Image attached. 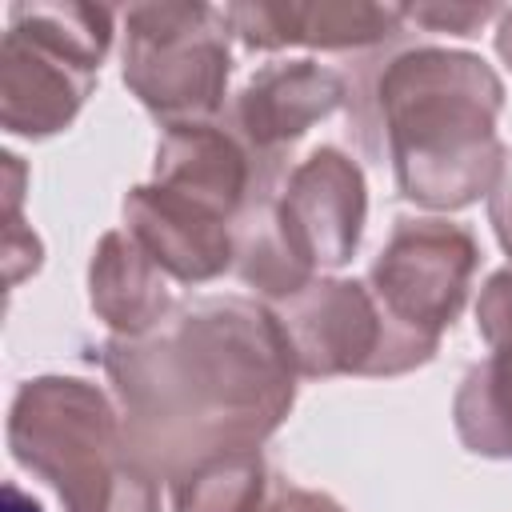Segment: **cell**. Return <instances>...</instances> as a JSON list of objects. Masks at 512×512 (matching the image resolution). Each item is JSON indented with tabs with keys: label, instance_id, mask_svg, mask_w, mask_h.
<instances>
[{
	"label": "cell",
	"instance_id": "obj_4",
	"mask_svg": "<svg viewBox=\"0 0 512 512\" xmlns=\"http://www.w3.org/2000/svg\"><path fill=\"white\" fill-rule=\"evenodd\" d=\"M8 448L60 496L64 512H152L160 504V480L132 460L120 408L92 380H24L8 408Z\"/></svg>",
	"mask_w": 512,
	"mask_h": 512
},
{
	"label": "cell",
	"instance_id": "obj_11",
	"mask_svg": "<svg viewBox=\"0 0 512 512\" xmlns=\"http://www.w3.org/2000/svg\"><path fill=\"white\" fill-rule=\"evenodd\" d=\"M232 36L252 52L280 48H320V52H364L396 40L408 24L396 4L364 0H316V4H228Z\"/></svg>",
	"mask_w": 512,
	"mask_h": 512
},
{
	"label": "cell",
	"instance_id": "obj_16",
	"mask_svg": "<svg viewBox=\"0 0 512 512\" xmlns=\"http://www.w3.org/2000/svg\"><path fill=\"white\" fill-rule=\"evenodd\" d=\"M8 28L40 36L100 72L112 48V8L80 0H20L8 8Z\"/></svg>",
	"mask_w": 512,
	"mask_h": 512
},
{
	"label": "cell",
	"instance_id": "obj_15",
	"mask_svg": "<svg viewBox=\"0 0 512 512\" xmlns=\"http://www.w3.org/2000/svg\"><path fill=\"white\" fill-rule=\"evenodd\" d=\"M172 512H256L272 488L260 448L224 452L168 480Z\"/></svg>",
	"mask_w": 512,
	"mask_h": 512
},
{
	"label": "cell",
	"instance_id": "obj_6",
	"mask_svg": "<svg viewBox=\"0 0 512 512\" xmlns=\"http://www.w3.org/2000/svg\"><path fill=\"white\" fill-rule=\"evenodd\" d=\"M300 376H404L436 356V340L400 328L364 280L316 276L272 304Z\"/></svg>",
	"mask_w": 512,
	"mask_h": 512
},
{
	"label": "cell",
	"instance_id": "obj_18",
	"mask_svg": "<svg viewBox=\"0 0 512 512\" xmlns=\"http://www.w3.org/2000/svg\"><path fill=\"white\" fill-rule=\"evenodd\" d=\"M476 332L488 348L512 344V268H500L484 280L476 300Z\"/></svg>",
	"mask_w": 512,
	"mask_h": 512
},
{
	"label": "cell",
	"instance_id": "obj_5",
	"mask_svg": "<svg viewBox=\"0 0 512 512\" xmlns=\"http://www.w3.org/2000/svg\"><path fill=\"white\" fill-rule=\"evenodd\" d=\"M224 8L192 0L132 4L124 12V84L164 128L212 120L232 76Z\"/></svg>",
	"mask_w": 512,
	"mask_h": 512
},
{
	"label": "cell",
	"instance_id": "obj_20",
	"mask_svg": "<svg viewBox=\"0 0 512 512\" xmlns=\"http://www.w3.org/2000/svg\"><path fill=\"white\" fill-rule=\"evenodd\" d=\"M256 512H344L328 492H312V488H300V484H288V480H276L264 496V504Z\"/></svg>",
	"mask_w": 512,
	"mask_h": 512
},
{
	"label": "cell",
	"instance_id": "obj_12",
	"mask_svg": "<svg viewBox=\"0 0 512 512\" xmlns=\"http://www.w3.org/2000/svg\"><path fill=\"white\" fill-rule=\"evenodd\" d=\"M124 224L156 268L180 284H208L236 264V224L152 180L128 188Z\"/></svg>",
	"mask_w": 512,
	"mask_h": 512
},
{
	"label": "cell",
	"instance_id": "obj_22",
	"mask_svg": "<svg viewBox=\"0 0 512 512\" xmlns=\"http://www.w3.org/2000/svg\"><path fill=\"white\" fill-rule=\"evenodd\" d=\"M496 56L512 68V8L500 12V24H496Z\"/></svg>",
	"mask_w": 512,
	"mask_h": 512
},
{
	"label": "cell",
	"instance_id": "obj_19",
	"mask_svg": "<svg viewBox=\"0 0 512 512\" xmlns=\"http://www.w3.org/2000/svg\"><path fill=\"white\" fill-rule=\"evenodd\" d=\"M404 16L424 24L428 32L476 36L492 16H500V8H492V4H416V8H404Z\"/></svg>",
	"mask_w": 512,
	"mask_h": 512
},
{
	"label": "cell",
	"instance_id": "obj_10",
	"mask_svg": "<svg viewBox=\"0 0 512 512\" xmlns=\"http://www.w3.org/2000/svg\"><path fill=\"white\" fill-rule=\"evenodd\" d=\"M96 88V68L72 52L8 28L0 40V124L8 136L48 140L64 132Z\"/></svg>",
	"mask_w": 512,
	"mask_h": 512
},
{
	"label": "cell",
	"instance_id": "obj_8",
	"mask_svg": "<svg viewBox=\"0 0 512 512\" xmlns=\"http://www.w3.org/2000/svg\"><path fill=\"white\" fill-rule=\"evenodd\" d=\"M348 104V80L316 60L264 64L232 100L228 128L264 172H284V156L320 120Z\"/></svg>",
	"mask_w": 512,
	"mask_h": 512
},
{
	"label": "cell",
	"instance_id": "obj_23",
	"mask_svg": "<svg viewBox=\"0 0 512 512\" xmlns=\"http://www.w3.org/2000/svg\"><path fill=\"white\" fill-rule=\"evenodd\" d=\"M4 512H44L32 496H24L16 484H4Z\"/></svg>",
	"mask_w": 512,
	"mask_h": 512
},
{
	"label": "cell",
	"instance_id": "obj_14",
	"mask_svg": "<svg viewBox=\"0 0 512 512\" xmlns=\"http://www.w3.org/2000/svg\"><path fill=\"white\" fill-rule=\"evenodd\" d=\"M452 424L468 452L512 460V344L472 364L452 396Z\"/></svg>",
	"mask_w": 512,
	"mask_h": 512
},
{
	"label": "cell",
	"instance_id": "obj_7",
	"mask_svg": "<svg viewBox=\"0 0 512 512\" xmlns=\"http://www.w3.org/2000/svg\"><path fill=\"white\" fill-rule=\"evenodd\" d=\"M476 268L480 244L464 224L448 216H396L364 284L400 328L440 344L468 300Z\"/></svg>",
	"mask_w": 512,
	"mask_h": 512
},
{
	"label": "cell",
	"instance_id": "obj_21",
	"mask_svg": "<svg viewBox=\"0 0 512 512\" xmlns=\"http://www.w3.org/2000/svg\"><path fill=\"white\" fill-rule=\"evenodd\" d=\"M488 224H492L500 248L512 256V152H504V168L488 192Z\"/></svg>",
	"mask_w": 512,
	"mask_h": 512
},
{
	"label": "cell",
	"instance_id": "obj_1",
	"mask_svg": "<svg viewBox=\"0 0 512 512\" xmlns=\"http://www.w3.org/2000/svg\"><path fill=\"white\" fill-rule=\"evenodd\" d=\"M132 460L176 480L200 460L260 448L296 404V356L272 304L188 296L144 336L100 352Z\"/></svg>",
	"mask_w": 512,
	"mask_h": 512
},
{
	"label": "cell",
	"instance_id": "obj_2",
	"mask_svg": "<svg viewBox=\"0 0 512 512\" xmlns=\"http://www.w3.org/2000/svg\"><path fill=\"white\" fill-rule=\"evenodd\" d=\"M368 100L404 200L456 212L492 192L508 148L496 136L504 84L488 60L416 44L388 56Z\"/></svg>",
	"mask_w": 512,
	"mask_h": 512
},
{
	"label": "cell",
	"instance_id": "obj_13",
	"mask_svg": "<svg viewBox=\"0 0 512 512\" xmlns=\"http://www.w3.org/2000/svg\"><path fill=\"white\" fill-rule=\"evenodd\" d=\"M88 304L112 336H144L172 312L164 272L128 228H112L96 240L88 260Z\"/></svg>",
	"mask_w": 512,
	"mask_h": 512
},
{
	"label": "cell",
	"instance_id": "obj_3",
	"mask_svg": "<svg viewBox=\"0 0 512 512\" xmlns=\"http://www.w3.org/2000/svg\"><path fill=\"white\" fill-rule=\"evenodd\" d=\"M368 188L360 164L320 144L268 180L236 220V276L280 304L320 272L344 268L364 236Z\"/></svg>",
	"mask_w": 512,
	"mask_h": 512
},
{
	"label": "cell",
	"instance_id": "obj_9",
	"mask_svg": "<svg viewBox=\"0 0 512 512\" xmlns=\"http://www.w3.org/2000/svg\"><path fill=\"white\" fill-rule=\"evenodd\" d=\"M284 172H264L256 164V156L240 144V136L216 120L164 128L160 144H156V160H152V184H160L232 224L244 216L252 196Z\"/></svg>",
	"mask_w": 512,
	"mask_h": 512
},
{
	"label": "cell",
	"instance_id": "obj_17",
	"mask_svg": "<svg viewBox=\"0 0 512 512\" xmlns=\"http://www.w3.org/2000/svg\"><path fill=\"white\" fill-rule=\"evenodd\" d=\"M0 168H4V184H0V192H4V212H0V224H4V244H0V252H4V280L20 284L24 276H32L40 268L44 248H40L36 232L24 224V216H20V204H24V164H20V156L4 152Z\"/></svg>",
	"mask_w": 512,
	"mask_h": 512
}]
</instances>
